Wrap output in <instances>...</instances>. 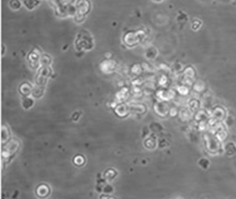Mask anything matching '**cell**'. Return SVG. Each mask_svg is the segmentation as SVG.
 Returning a JSON list of instances; mask_svg holds the SVG:
<instances>
[{
    "instance_id": "15",
    "label": "cell",
    "mask_w": 236,
    "mask_h": 199,
    "mask_svg": "<svg viewBox=\"0 0 236 199\" xmlns=\"http://www.w3.org/2000/svg\"><path fill=\"white\" fill-rule=\"evenodd\" d=\"M44 91V87H40V86H38V87H36V88H34V89L32 90V95L33 97H35V98H40V97H42V96H43Z\"/></svg>"
},
{
    "instance_id": "23",
    "label": "cell",
    "mask_w": 236,
    "mask_h": 199,
    "mask_svg": "<svg viewBox=\"0 0 236 199\" xmlns=\"http://www.w3.org/2000/svg\"><path fill=\"white\" fill-rule=\"evenodd\" d=\"M142 67H143V69H148L149 72H150V71L153 70V68L151 67V66H150V64H147V63H143V64H142Z\"/></svg>"
},
{
    "instance_id": "8",
    "label": "cell",
    "mask_w": 236,
    "mask_h": 199,
    "mask_svg": "<svg viewBox=\"0 0 236 199\" xmlns=\"http://www.w3.org/2000/svg\"><path fill=\"white\" fill-rule=\"evenodd\" d=\"M154 110L156 111V113L160 115H165L168 113V106L165 102H157L154 105Z\"/></svg>"
},
{
    "instance_id": "5",
    "label": "cell",
    "mask_w": 236,
    "mask_h": 199,
    "mask_svg": "<svg viewBox=\"0 0 236 199\" xmlns=\"http://www.w3.org/2000/svg\"><path fill=\"white\" fill-rule=\"evenodd\" d=\"M76 7H77V10L78 14L81 15H86L89 11V3L87 1H79L76 3Z\"/></svg>"
},
{
    "instance_id": "20",
    "label": "cell",
    "mask_w": 236,
    "mask_h": 199,
    "mask_svg": "<svg viewBox=\"0 0 236 199\" xmlns=\"http://www.w3.org/2000/svg\"><path fill=\"white\" fill-rule=\"evenodd\" d=\"M74 162H75V164H77V165H82L83 163H84V158L82 157V156H77V157H75V159H74Z\"/></svg>"
},
{
    "instance_id": "14",
    "label": "cell",
    "mask_w": 236,
    "mask_h": 199,
    "mask_svg": "<svg viewBox=\"0 0 236 199\" xmlns=\"http://www.w3.org/2000/svg\"><path fill=\"white\" fill-rule=\"evenodd\" d=\"M142 71H143V67H142V65L140 64H135L131 67V72L136 76H139L142 73Z\"/></svg>"
},
{
    "instance_id": "9",
    "label": "cell",
    "mask_w": 236,
    "mask_h": 199,
    "mask_svg": "<svg viewBox=\"0 0 236 199\" xmlns=\"http://www.w3.org/2000/svg\"><path fill=\"white\" fill-rule=\"evenodd\" d=\"M171 90H166L164 89H160L156 91L157 97L162 101H168L171 99Z\"/></svg>"
},
{
    "instance_id": "6",
    "label": "cell",
    "mask_w": 236,
    "mask_h": 199,
    "mask_svg": "<svg viewBox=\"0 0 236 199\" xmlns=\"http://www.w3.org/2000/svg\"><path fill=\"white\" fill-rule=\"evenodd\" d=\"M114 112L115 113L120 116V117H124V116H127L128 112H129V107L126 104H118L115 109H114Z\"/></svg>"
},
{
    "instance_id": "22",
    "label": "cell",
    "mask_w": 236,
    "mask_h": 199,
    "mask_svg": "<svg viewBox=\"0 0 236 199\" xmlns=\"http://www.w3.org/2000/svg\"><path fill=\"white\" fill-rule=\"evenodd\" d=\"M85 20V15H81V14H78V13H77L76 15H75V21H77V22H81V21H83Z\"/></svg>"
},
{
    "instance_id": "18",
    "label": "cell",
    "mask_w": 236,
    "mask_h": 199,
    "mask_svg": "<svg viewBox=\"0 0 236 199\" xmlns=\"http://www.w3.org/2000/svg\"><path fill=\"white\" fill-rule=\"evenodd\" d=\"M23 4L27 7L28 10H32V9H34V8L39 4V2H35V1H24Z\"/></svg>"
},
{
    "instance_id": "21",
    "label": "cell",
    "mask_w": 236,
    "mask_h": 199,
    "mask_svg": "<svg viewBox=\"0 0 236 199\" xmlns=\"http://www.w3.org/2000/svg\"><path fill=\"white\" fill-rule=\"evenodd\" d=\"M159 84L162 87H165V84L167 83V77L165 75H162L159 78Z\"/></svg>"
},
{
    "instance_id": "12",
    "label": "cell",
    "mask_w": 236,
    "mask_h": 199,
    "mask_svg": "<svg viewBox=\"0 0 236 199\" xmlns=\"http://www.w3.org/2000/svg\"><path fill=\"white\" fill-rule=\"evenodd\" d=\"M52 63V59L48 55H44L40 58V65L43 66V67H49V66Z\"/></svg>"
},
{
    "instance_id": "17",
    "label": "cell",
    "mask_w": 236,
    "mask_h": 199,
    "mask_svg": "<svg viewBox=\"0 0 236 199\" xmlns=\"http://www.w3.org/2000/svg\"><path fill=\"white\" fill-rule=\"evenodd\" d=\"M145 146H146L148 148H153V147H155V146H156V140H155V138H153L152 136L148 137V138L146 139V141H145Z\"/></svg>"
},
{
    "instance_id": "10",
    "label": "cell",
    "mask_w": 236,
    "mask_h": 199,
    "mask_svg": "<svg viewBox=\"0 0 236 199\" xmlns=\"http://www.w3.org/2000/svg\"><path fill=\"white\" fill-rule=\"evenodd\" d=\"M32 87L31 86V84L27 83V82H24L22 85H21L20 87V91L21 93L24 96V97H27L29 96L32 92Z\"/></svg>"
},
{
    "instance_id": "7",
    "label": "cell",
    "mask_w": 236,
    "mask_h": 199,
    "mask_svg": "<svg viewBox=\"0 0 236 199\" xmlns=\"http://www.w3.org/2000/svg\"><path fill=\"white\" fill-rule=\"evenodd\" d=\"M18 147H19V144H18V142L15 140V141H11L10 143H9L8 144V146H7V147H5L4 149H3V152H6L7 151V155L6 156H10V155H13L15 152H16V150L18 149ZM5 156V157H6Z\"/></svg>"
},
{
    "instance_id": "13",
    "label": "cell",
    "mask_w": 236,
    "mask_h": 199,
    "mask_svg": "<svg viewBox=\"0 0 236 199\" xmlns=\"http://www.w3.org/2000/svg\"><path fill=\"white\" fill-rule=\"evenodd\" d=\"M130 110H133L134 112L139 113H145V111H146V107H145V105H143V104L135 103V104H133V105L130 106Z\"/></svg>"
},
{
    "instance_id": "16",
    "label": "cell",
    "mask_w": 236,
    "mask_h": 199,
    "mask_svg": "<svg viewBox=\"0 0 236 199\" xmlns=\"http://www.w3.org/2000/svg\"><path fill=\"white\" fill-rule=\"evenodd\" d=\"M33 105V100L30 97H24L22 100V106L25 109H29Z\"/></svg>"
},
{
    "instance_id": "1",
    "label": "cell",
    "mask_w": 236,
    "mask_h": 199,
    "mask_svg": "<svg viewBox=\"0 0 236 199\" xmlns=\"http://www.w3.org/2000/svg\"><path fill=\"white\" fill-rule=\"evenodd\" d=\"M79 34H81V37L78 36V40L76 42L78 50L81 51V50H89V49H91L92 46H93V43H92V41L90 39V37L83 36L81 33Z\"/></svg>"
},
{
    "instance_id": "4",
    "label": "cell",
    "mask_w": 236,
    "mask_h": 199,
    "mask_svg": "<svg viewBox=\"0 0 236 199\" xmlns=\"http://www.w3.org/2000/svg\"><path fill=\"white\" fill-rule=\"evenodd\" d=\"M115 67H116L115 62H113L112 60H110V59L104 60L101 63V69L102 72H104L106 74L112 73L115 69Z\"/></svg>"
},
{
    "instance_id": "19",
    "label": "cell",
    "mask_w": 236,
    "mask_h": 199,
    "mask_svg": "<svg viewBox=\"0 0 236 199\" xmlns=\"http://www.w3.org/2000/svg\"><path fill=\"white\" fill-rule=\"evenodd\" d=\"M21 3L20 1H17V0H15V1L13 0V1L10 2V6L12 10H19L21 8Z\"/></svg>"
},
{
    "instance_id": "11",
    "label": "cell",
    "mask_w": 236,
    "mask_h": 199,
    "mask_svg": "<svg viewBox=\"0 0 236 199\" xmlns=\"http://www.w3.org/2000/svg\"><path fill=\"white\" fill-rule=\"evenodd\" d=\"M146 57L150 60H153L155 59V57L157 56V49L153 46H150L149 47L147 50H146V54H145Z\"/></svg>"
},
{
    "instance_id": "2",
    "label": "cell",
    "mask_w": 236,
    "mask_h": 199,
    "mask_svg": "<svg viewBox=\"0 0 236 199\" xmlns=\"http://www.w3.org/2000/svg\"><path fill=\"white\" fill-rule=\"evenodd\" d=\"M51 74V69L50 67H42L39 72H38V75L36 77V85L37 86H40V87H44V84L46 83L47 81V78H49Z\"/></svg>"
},
{
    "instance_id": "3",
    "label": "cell",
    "mask_w": 236,
    "mask_h": 199,
    "mask_svg": "<svg viewBox=\"0 0 236 199\" xmlns=\"http://www.w3.org/2000/svg\"><path fill=\"white\" fill-rule=\"evenodd\" d=\"M124 42L125 44L129 46V47H132V46H135L137 45L139 43V39L137 35V33L136 32H128L126 34H125V37H124Z\"/></svg>"
}]
</instances>
